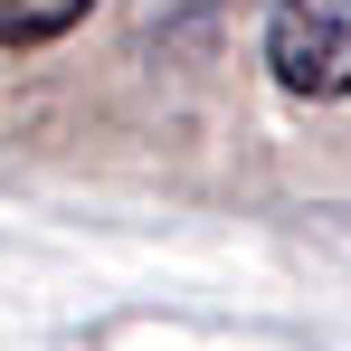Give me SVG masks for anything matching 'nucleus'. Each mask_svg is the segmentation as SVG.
I'll return each mask as SVG.
<instances>
[{
    "label": "nucleus",
    "instance_id": "1",
    "mask_svg": "<svg viewBox=\"0 0 351 351\" xmlns=\"http://www.w3.org/2000/svg\"><path fill=\"white\" fill-rule=\"evenodd\" d=\"M266 58L294 95H351V0H276Z\"/></svg>",
    "mask_w": 351,
    "mask_h": 351
},
{
    "label": "nucleus",
    "instance_id": "2",
    "mask_svg": "<svg viewBox=\"0 0 351 351\" xmlns=\"http://www.w3.org/2000/svg\"><path fill=\"white\" fill-rule=\"evenodd\" d=\"M86 10H95V0H0V48H48Z\"/></svg>",
    "mask_w": 351,
    "mask_h": 351
},
{
    "label": "nucleus",
    "instance_id": "3",
    "mask_svg": "<svg viewBox=\"0 0 351 351\" xmlns=\"http://www.w3.org/2000/svg\"><path fill=\"white\" fill-rule=\"evenodd\" d=\"M171 10H180V19H228L237 0H171Z\"/></svg>",
    "mask_w": 351,
    "mask_h": 351
}]
</instances>
